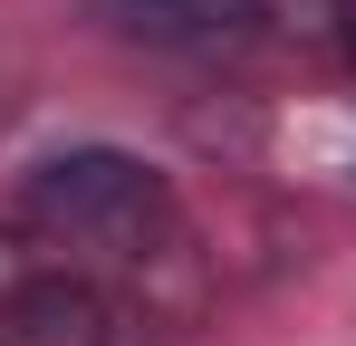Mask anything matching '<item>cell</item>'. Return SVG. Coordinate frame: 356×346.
<instances>
[{"instance_id": "6da1fadb", "label": "cell", "mask_w": 356, "mask_h": 346, "mask_svg": "<svg viewBox=\"0 0 356 346\" xmlns=\"http://www.w3.org/2000/svg\"><path fill=\"white\" fill-rule=\"evenodd\" d=\"M19 212L49 231V240H77V250L125 260L135 279H145L154 260H183V250H193L174 183L145 164V154H125V145H67V154H39V164L19 173Z\"/></svg>"}, {"instance_id": "7a4b0ae2", "label": "cell", "mask_w": 356, "mask_h": 346, "mask_svg": "<svg viewBox=\"0 0 356 346\" xmlns=\"http://www.w3.org/2000/svg\"><path fill=\"white\" fill-rule=\"evenodd\" d=\"M116 337L125 318L106 298V279H87V270H39L0 308V346H116Z\"/></svg>"}, {"instance_id": "3957f363", "label": "cell", "mask_w": 356, "mask_h": 346, "mask_svg": "<svg viewBox=\"0 0 356 346\" xmlns=\"http://www.w3.org/2000/svg\"><path fill=\"white\" fill-rule=\"evenodd\" d=\"M106 19H116L125 39H145V49L212 58V49H241L270 19V0H106Z\"/></svg>"}, {"instance_id": "277c9868", "label": "cell", "mask_w": 356, "mask_h": 346, "mask_svg": "<svg viewBox=\"0 0 356 346\" xmlns=\"http://www.w3.org/2000/svg\"><path fill=\"white\" fill-rule=\"evenodd\" d=\"M29 279H39V260H29V240H19V231H0V308H10V298H19Z\"/></svg>"}, {"instance_id": "5b68a950", "label": "cell", "mask_w": 356, "mask_h": 346, "mask_svg": "<svg viewBox=\"0 0 356 346\" xmlns=\"http://www.w3.org/2000/svg\"><path fill=\"white\" fill-rule=\"evenodd\" d=\"M327 19H337V39H356V0H327Z\"/></svg>"}]
</instances>
